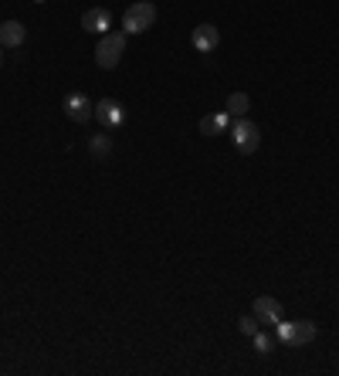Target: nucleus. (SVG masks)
Segmentation results:
<instances>
[{"label": "nucleus", "mask_w": 339, "mask_h": 376, "mask_svg": "<svg viewBox=\"0 0 339 376\" xmlns=\"http://www.w3.org/2000/svg\"><path fill=\"white\" fill-rule=\"evenodd\" d=\"M126 55V31H106L95 45V64L99 68H116Z\"/></svg>", "instance_id": "obj_1"}, {"label": "nucleus", "mask_w": 339, "mask_h": 376, "mask_svg": "<svg viewBox=\"0 0 339 376\" xmlns=\"http://www.w3.org/2000/svg\"><path fill=\"white\" fill-rule=\"evenodd\" d=\"M156 24V4L150 0H136V4H129L123 14V31L126 34H143L150 31Z\"/></svg>", "instance_id": "obj_2"}, {"label": "nucleus", "mask_w": 339, "mask_h": 376, "mask_svg": "<svg viewBox=\"0 0 339 376\" xmlns=\"http://www.w3.org/2000/svg\"><path fill=\"white\" fill-rule=\"evenodd\" d=\"M316 322H285V319H278L275 322V336L282 346H289V349H299V346H306L316 339Z\"/></svg>", "instance_id": "obj_3"}, {"label": "nucleus", "mask_w": 339, "mask_h": 376, "mask_svg": "<svg viewBox=\"0 0 339 376\" xmlns=\"http://www.w3.org/2000/svg\"><path fill=\"white\" fill-rule=\"evenodd\" d=\"M231 142L238 153L251 156V153L262 146V129L251 123V119H238V123H231Z\"/></svg>", "instance_id": "obj_4"}, {"label": "nucleus", "mask_w": 339, "mask_h": 376, "mask_svg": "<svg viewBox=\"0 0 339 376\" xmlns=\"http://www.w3.org/2000/svg\"><path fill=\"white\" fill-rule=\"evenodd\" d=\"M65 115L72 123H89V119H95V102H89L85 92H68L65 95Z\"/></svg>", "instance_id": "obj_5"}, {"label": "nucleus", "mask_w": 339, "mask_h": 376, "mask_svg": "<svg viewBox=\"0 0 339 376\" xmlns=\"http://www.w3.org/2000/svg\"><path fill=\"white\" fill-rule=\"evenodd\" d=\"M95 119L106 125V129H119V125L126 123V109L116 98H99V102H95Z\"/></svg>", "instance_id": "obj_6"}, {"label": "nucleus", "mask_w": 339, "mask_h": 376, "mask_svg": "<svg viewBox=\"0 0 339 376\" xmlns=\"http://www.w3.org/2000/svg\"><path fill=\"white\" fill-rule=\"evenodd\" d=\"M255 319H258L262 326H275L278 319H282V302L272 295L255 298Z\"/></svg>", "instance_id": "obj_7"}, {"label": "nucleus", "mask_w": 339, "mask_h": 376, "mask_svg": "<svg viewBox=\"0 0 339 376\" xmlns=\"http://www.w3.org/2000/svg\"><path fill=\"white\" fill-rule=\"evenodd\" d=\"M82 28L89 34H99V38H102V34L112 28V14H109L106 7H92V11L82 14Z\"/></svg>", "instance_id": "obj_8"}, {"label": "nucleus", "mask_w": 339, "mask_h": 376, "mask_svg": "<svg viewBox=\"0 0 339 376\" xmlns=\"http://www.w3.org/2000/svg\"><path fill=\"white\" fill-rule=\"evenodd\" d=\"M190 45L197 47V51H204V55H211L221 45V31H217L214 24H201V28H194V34H190Z\"/></svg>", "instance_id": "obj_9"}, {"label": "nucleus", "mask_w": 339, "mask_h": 376, "mask_svg": "<svg viewBox=\"0 0 339 376\" xmlns=\"http://www.w3.org/2000/svg\"><path fill=\"white\" fill-rule=\"evenodd\" d=\"M231 129V115H228V109L224 112H211V115H204L201 119V132L204 136H224Z\"/></svg>", "instance_id": "obj_10"}, {"label": "nucleus", "mask_w": 339, "mask_h": 376, "mask_svg": "<svg viewBox=\"0 0 339 376\" xmlns=\"http://www.w3.org/2000/svg\"><path fill=\"white\" fill-rule=\"evenodd\" d=\"M24 38H28V31H24L21 21H4L0 24V47H21Z\"/></svg>", "instance_id": "obj_11"}, {"label": "nucleus", "mask_w": 339, "mask_h": 376, "mask_svg": "<svg viewBox=\"0 0 339 376\" xmlns=\"http://www.w3.org/2000/svg\"><path fill=\"white\" fill-rule=\"evenodd\" d=\"M248 109H251V95L248 92H234L231 98H228V115H231V119H245Z\"/></svg>", "instance_id": "obj_12"}, {"label": "nucleus", "mask_w": 339, "mask_h": 376, "mask_svg": "<svg viewBox=\"0 0 339 376\" xmlns=\"http://www.w3.org/2000/svg\"><path fill=\"white\" fill-rule=\"evenodd\" d=\"M251 339H255V353H258V356H272V353H275V346H278L275 332H262V329H258Z\"/></svg>", "instance_id": "obj_13"}, {"label": "nucleus", "mask_w": 339, "mask_h": 376, "mask_svg": "<svg viewBox=\"0 0 339 376\" xmlns=\"http://www.w3.org/2000/svg\"><path fill=\"white\" fill-rule=\"evenodd\" d=\"M89 153H92L95 159H109V153H112V136H106V132L89 136Z\"/></svg>", "instance_id": "obj_14"}, {"label": "nucleus", "mask_w": 339, "mask_h": 376, "mask_svg": "<svg viewBox=\"0 0 339 376\" xmlns=\"http://www.w3.org/2000/svg\"><path fill=\"white\" fill-rule=\"evenodd\" d=\"M238 329L245 332V336H255V332L262 329V322H258L255 315H241V319H238Z\"/></svg>", "instance_id": "obj_15"}, {"label": "nucleus", "mask_w": 339, "mask_h": 376, "mask_svg": "<svg viewBox=\"0 0 339 376\" xmlns=\"http://www.w3.org/2000/svg\"><path fill=\"white\" fill-rule=\"evenodd\" d=\"M0 64H4V47H0Z\"/></svg>", "instance_id": "obj_16"}]
</instances>
